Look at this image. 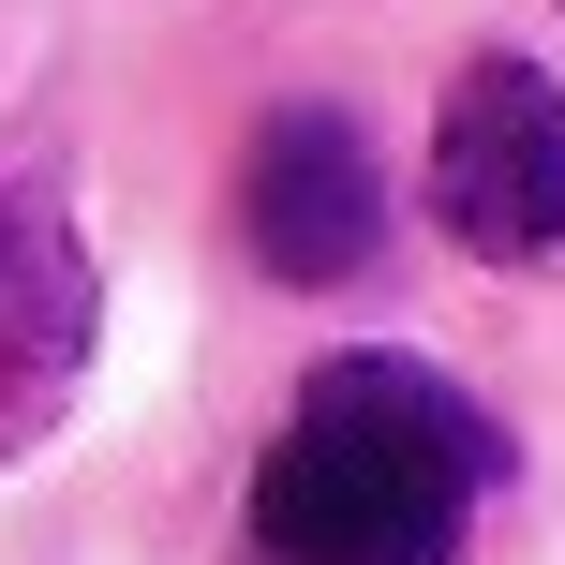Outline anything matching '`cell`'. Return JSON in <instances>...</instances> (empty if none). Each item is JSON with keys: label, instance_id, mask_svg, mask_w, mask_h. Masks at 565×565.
<instances>
[{"label": "cell", "instance_id": "2", "mask_svg": "<svg viewBox=\"0 0 565 565\" xmlns=\"http://www.w3.org/2000/svg\"><path fill=\"white\" fill-rule=\"evenodd\" d=\"M105 342V268L75 224V164L45 135H0V461H30L89 387Z\"/></svg>", "mask_w": 565, "mask_h": 565}, {"label": "cell", "instance_id": "3", "mask_svg": "<svg viewBox=\"0 0 565 565\" xmlns=\"http://www.w3.org/2000/svg\"><path fill=\"white\" fill-rule=\"evenodd\" d=\"M431 209L491 268H551L565 254V89L536 60H461L447 119H431Z\"/></svg>", "mask_w": 565, "mask_h": 565}, {"label": "cell", "instance_id": "1", "mask_svg": "<svg viewBox=\"0 0 565 565\" xmlns=\"http://www.w3.org/2000/svg\"><path fill=\"white\" fill-rule=\"evenodd\" d=\"M507 431L431 358H328L254 461V565H461Z\"/></svg>", "mask_w": 565, "mask_h": 565}, {"label": "cell", "instance_id": "4", "mask_svg": "<svg viewBox=\"0 0 565 565\" xmlns=\"http://www.w3.org/2000/svg\"><path fill=\"white\" fill-rule=\"evenodd\" d=\"M238 238L268 282H358L387 254V164L342 105H268L238 149Z\"/></svg>", "mask_w": 565, "mask_h": 565}]
</instances>
